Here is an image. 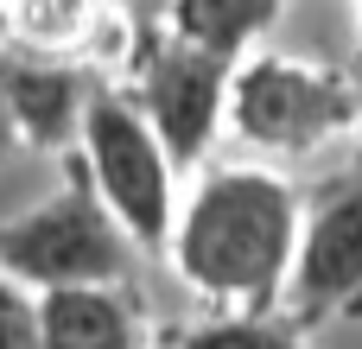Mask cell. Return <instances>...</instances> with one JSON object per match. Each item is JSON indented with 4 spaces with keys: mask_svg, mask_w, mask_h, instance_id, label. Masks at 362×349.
I'll list each match as a JSON object with an SVG mask.
<instances>
[{
    "mask_svg": "<svg viewBox=\"0 0 362 349\" xmlns=\"http://www.w3.org/2000/svg\"><path fill=\"white\" fill-rule=\"evenodd\" d=\"M299 235V184L280 165H204L178 197L165 267L210 312H280Z\"/></svg>",
    "mask_w": 362,
    "mask_h": 349,
    "instance_id": "6da1fadb",
    "label": "cell"
},
{
    "mask_svg": "<svg viewBox=\"0 0 362 349\" xmlns=\"http://www.w3.org/2000/svg\"><path fill=\"white\" fill-rule=\"evenodd\" d=\"M362 121V76L325 64V57H299V51H248L229 70V108L223 127L261 153V165L274 159H305L344 134H356Z\"/></svg>",
    "mask_w": 362,
    "mask_h": 349,
    "instance_id": "7a4b0ae2",
    "label": "cell"
},
{
    "mask_svg": "<svg viewBox=\"0 0 362 349\" xmlns=\"http://www.w3.org/2000/svg\"><path fill=\"white\" fill-rule=\"evenodd\" d=\"M0 280L25 292L57 286H134V248L108 223L102 197L89 191L76 153L64 159V184L38 203L0 216Z\"/></svg>",
    "mask_w": 362,
    "mask_h": 349,
    "instance_id": "3957f363",
    "label": "cell"
},
{
    "mask_svg": "<svg viewBox=\"0 0 362 349\" xmlns=\"http://www.w3.org/2000/svg\"><path fill=\"white\" fill-rule=\"evenodd\" d=\"M76 165H83L89 191L102 197L108 223L127 235V248L165 254V235L178 216V165L165 159L159 134L146 127V114L134 108V95L121 83L89 89L83 127H76Z\"/></svg>",
    "mask_w": 362,
    "mask_h": 349,
    "instance_id": "277c9868",
    "label": "cell"
},
{
    "mask_svg": "<svg viewBox=\"0 0 362 349\" xmlns=\"http://www.w3.org/2000/svg\"><path fill=\"white\" fill-rule=\"evenodd\" d=\"M280 312L299 331H318L331 318H362V159L299 191V235H293Z\"/></svg>",
    "mask_w": 362,
    "mask_h": 349,
    "instance_id": "5b68a950",
    "label": "cell"
},
{
    "mask_svg": "<svg viewBox=\"0 0 362 349\" xmlns=\"http://www.w3.org/2000/svg\"><path fill=\"white\" fill-rule=\"evenodd\" d=\"M229 70H235V64H223V57H210V51H191V45H178V38H153V45H140V57H134V83H121V89L134 95V108L146 114V127L159 134V146H165V159L178 165V178L197 172V165L210 159L216 134H223Z\"/></svg>",
    "mask_w": 362,
    "mask_h": 349,
    "instance_id": "8992f818",
    "label": "cell"
},
{
    "mask_svg": "<svg viewBox=\"0 0 362 349\" xmlns=\"http://www.w3.org/2000/svg\"><path fill=\"white\" fill-rule=\"evenodd\" d=\"M89 89H95V76L76 70L70 57L0 45V95H6V121H13V140L19 146H32V153L76 146Z\"/></svg>",
    "mask_w": 362,
    "mask_h": 349,
    "instance_id": "52a82bcc",
    "label": "cell"
},
{
    "mask_svg": "<svg viewBox=\"0 0 362 349\" xmlns=\"http://www.w3.org/2000/svg\"><path fill=\"white\" fill-rule=\"evenodd\" d=\"M38 349H153V318L134 286L38 292Z\"/></svg>",
    "mask_w": 362,
    "mask_h": 349,
    "instance_id": "ba28073f",
    "label": "cell"
},
{
    "mask_svg": "<svg viewBox=\"0 0 362 349\" xmlns=\"http://www.w3.org/2000/svg\"><path fill=\"white\" fill-rule=\"evenodd\" d=\"M286 0H165V38L210 51L223 64L261 51V38L280 25Z\"/></svg>",
    "mask_w": 362,
    "mask_h": 349,
    "instance_id": "9c48e42d",
    "label": "cell"
},
{
    "mask_svg": "<svg viewBox=\"0 0 362 349\" xmlns=\"http://www.w3.org/2000/svg\"><path fill=\"white\" fill-rule=\"evenodd\" d=\"M159 349H305V331L286 312H210L172 324Z\"/></svg>",
    "mask_w": 362,
    "mask_h": 349,
    "instance_id": "30bf717a",
    "label": "cell"
},
{
    "mask_svg": "<svg viewBox=\"0 0 362 349\" xmlns=\"http://www.w3.org/2000/svg\"><path fill=\"white\" fill-rule=\"evenodd\" d=\"M0 349H38V292L0 280Z\"/></svg>",
    "mask_w": 362,
    "mask_h": 349,
    "instance_id": "8fae6325",
    "label": "cell"
},
{
    "mask_svg": "<svg viewBox=\"0 0 362 349\" xmlns=\"http://www.w3.org/2000/svg\"><path fill=\"white\" fill-rule=\"evenodd\" d=\"M6 153H19V140H13V121H6V95H0V159Z\"/></svg>",
    "mask_w": 362,
    "mask_h": 349,
    "instance_id": "7c38bea8",
    "label": "cell"
},
{
    "mask_svg": "<svg viewBox=\"0 0 362 349\" xmlns=\"http://www.w3.org/2000/svg\"><path fill=\"white\" fill-rule=\"evenodd\" d=\"M356 45H362V0H356Z\"/></svg>",
    "mask_w": 362,
    "mask_h": 349,
    "instance_id": "4fadbf2b",
    "label": "cell"
},
{
    "mask_svg": "<svg viewBox=\"0 0 362 349\" xmlns=\"http://www.w3.org/2000/svg\"><path fill=\"white\" fill-rule=\"evenodd\" d=\"M356 134H362V121H356Z\"/></svg>",
    "mask_w": 362,
    "mask_h": 349,
    "instance_id": "5bb4252c",
    "label": "cell"
}]
</instances>
